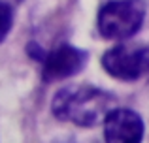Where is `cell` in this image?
<instances>
[{
	"label": "cell",
	"instance_id": "6da1fadb",
	"mask_svg": "<svg viewBox=\"0 0 149 143\" xmlns=\"http://www.w3.org/2000/svg\"><path fill=\"white\" fill-rule=\"evenodd\" d=\"M115 107L117 98L111 92L91 85L64 87L51 102V111L58 121H68L81 128L98 126Z\"/></svg>",
	"mask_w": 149,
	"mask_h": 143
},
{
	"label": "cell",
	"instance_id": "7a4b0ae2",
	"mask_svg": "<svg viewBox=\"0 0 149 143\" xmlns=\"http://www.w3.org/2000/svg\"><path fill=\"white\" fill-rule=\"evenodd\" d=\"M146 6L142 0H111L98 11V32L106 40L132 38L143 25Z\"/></svg>",
	"mask_w": 149,
	"mask_h": 143
},
{
	"label": "cell",
	"instance_id": "3957f363",
	"mask_svg": "<svg viewBox=\"0 0 149 143\" xmlns=\"http://www.w3.org/2000/svg\"><path fill=\"white\" fill-rule=\"evenodd\" d=\"M102 66L111 77L121 81L140 79L149 72V47L115 45L102 57Z\"/></svg>",
	"mask_w": 149,
	"mask_h": 143
},
{
	"label": "cell",
	"instance_id": "277c9868",
	"mask_svg": "<svg viewBox=\"0 0 149 143\" xmlns=\"http://www.w3.org/2000/svg\"><path fill=\"white\" fill-rule=\"evenodd\" d=\"M42 62H44V70H42L44 79L53 83V81L72 77L83 70L87 64V53L74 45L62 44L57 49L45 53V59Z\"/></svg>",
	"mask_w": 149,
	"mask_h": 143
},
{
	"label": "cell",
	"instance_id": "5b68a950",
	"mask_svg": "<svg viewBox=\"0 0 149 143\" xmlns=\"http://www.w3.org/2000/svg\"><path fill=\"white\" fill-rule=\"evenodd\" d=\"M143 121L136 111L115 107L104 121V140L109 143H138L143 137Z\"/></svg>",
	"mask_w": 149,
	"mask_h": 143
},
{
	"label": "cell",
	"instance_id": "8992f818",
	"mask_svg": "<svg viewBox=\"0 0 149 143\" xmlns=\"http://www.w3.org/2000/svg\"><path fill=\"white\" fill-rule=\"evenodd\" d=\"M11 26H13V6L0 4V44L6 40Z\"/></svg>",
	"mask_w": 149,
	"mask_h": 143
},
{
	"label": "cell",
	"instance_id": "52a82bcc",
	"mask_svg": "<svg viewBox=\"0 0 149 143\" xmlns=\"http://www.w3.org/2000/svg\"><path fill=\"white\" fill-rule=\"evenodd\" d=\"M0 4H10V6H17V4H21V0H0Z\"/></svg>",
	"mask_w": 149,
	"mask_h": 143
}]
</instances>
